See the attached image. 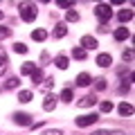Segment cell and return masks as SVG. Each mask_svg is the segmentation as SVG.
<instances>
[{"label":"cell","mask_w":135,"mask_h":135,"mask_svg":"<svg viewBox=\"0 0 135 135\" xmlns=\"http://www.w3.org/2000/svg\"><path fill=\"white\" fill-rule=\"evenodd\" d=\"M95 16L99 18V23H101V25H106L108 20L113 18V7L108 5V2H99V5L95 7Z\"/></svg>","instance_id":"1"},{"label":"cell","mask_w":135,"mask_h":135,"mask_svg":"<svg viewBox=\"0 0 135 135\" xmlns=\"http://www.w3.org/2000/svg\"><path fill=\"white\" fill-rule=\"evenodd\" d=\"M20 18L25 20V23H32V20H36V16H38V9H36V5H20Z\"/></svg>","instance_id":"2"},{"label":"cell","mask_w":135,"mask_h":135,"mask_svg":"<svg viewBox=\"0 0 135 135\" xmlns=\"http://www.w3.org/2000/svg\"><path fill=\"white\" fill-rule=\"evenodd\" d=\"M99 119V115L97 113H88V115H79L77 119H74V126L77 128H88V126H92L95 122Z\"/></svg>","instance_id":"3"},{"label":"cell","mask_w":135,"mask_h":135,"mask_svg":"<svg viewBox=\"0 0 135 135\" xmlns=\"http://www.w3.org/2000/svg\"><path fill=\"white\" fill-rule=\"evenodd\" d=\"M56 104H59V97L47 92V95H45V99H43V110H45V113H52L54 108H56Z\"/></svg>","instance_id":"4"},{"label":"cell","mask_w":135,"mask_h":135,"mask_svg":"<svg viewBox=\"0 0 135 135\" xmlns=\"http://www.w3.org/2000/svg\"><path fill=\"white\" fill-rule=\"evenodd\" d=\"M14 124H18V126H32V115H29V113H14Z\"/></svg>","instance_id":"5"},{"label":"cell","mask_w":135,"mask_h":135,"mask_svg":"<svg viewBox=\"0 0 135 135\" xmlns=\"http://www.w3.org/2000/svg\"><path fill=\"white\" fill-rule=\"evenodd\" d=\"M81 47H83V50H97V47H99V43H97L95 36L86 34V36H81Z\"/></svg>","instance_id":"6"},{"label":"cell","mask_w":135,"mask_h":135,"mask_svg":"<svg viewBox=\"0 0 135 135\" xmlns=\"http://www.w3.org/2000/svg\"><path fill=\"white\" fill-rule=\"evenodd\" d=\"M95 63H97L99 68H110V65H113V56H110V54H106V52H101V54H97Z\"/></svg>","instance_id":"7"},{"label":"cell","mask_w":135,"mask_h":135,"mask_svg":"<svg viewBox=\"0 0 135 135\" xmlns=\"http://www.w3.org/2000/svg\"><path fill=\"white\" fill-rule=\"evenodd\" d=\"M95 104H97V97H95V95H86V97H81V99L77 101L79 108H92Z\"/></svg>","instance_id":"8"},{"label":"cell","mask_w":135,"mask_h":135,"mask_svg":"<svg viewBox=\"0 0 135 135\" xmlns=\"http://www.w3.org/2000/svg\"><path fill=\"white\" fill-rule=\"evenodd\" d=\"M113 38L115 41H126V38H131V32H128V27H124V25H122V27H117L115 29V34H113Z\"/></svg>","instance_id":"9"},{"label":"cell","mask_w":135,"mask_h":135,"mask_svg":"<svg viewBox=\"0 0 135 135\" xmlns=\"http://www.w3.org/2000/svg\"><path fill=\"white\" fill-rule=\"evenodd\" d=\"M92 83V77L88 72H79L77 74V86H81V88H88Z\"/></svg>","instance_id":"10"},{"label":"cell","mask_w":135,"mask_h":135,"mask_svg":"<svg viewBox=\"0 0 135 135\" xmlns=\"http://www.w3.org/2000/svg\"><path fill=\"white\" fill-rule=\"evenodd\" d=\"M54 65H56L59 70H68V68H70V59H68L65 54H59V56L54 59Z\"/></svg>","instance_id":"11"},{"label":"cell","mask_w":135,"mask_h":135,"mask_svg":"<svg viewBox=\"0 0 135 135\" xmlns=\"http://www.w3.org/2000/svg\"><path fill=\"white\" fill-rule=\"evenodd\" d=\"M117 113H119L122 117H131L133 115V106H131L128 101H122L119 106H117Z\"/></svg>","instance_id":"12"},{"label":"cell","mask_w":135,"mask_h":135,"mask_svg":"<svg viewBox=\"0 0 135 135\" xmlns=\"http://www.w3.org/2000/svg\"><path fill=\"white\" fill-rule=\"evenodd\" d=\"M65 34H68L65 23H56V25H54V32H52V36H54V38H63Z\"/></svg>","instance_id":"13"},{"label":"cell","mask_w":135,"mask_h":135,"mask_svg":"<svg viewBox=\"0 0 135 135\" xmlns=\"http://www.w3.org/2000/svg\"><path fill=\"white\" fill-rule=\"evenodd\" d=\"M72 59H77V61H86V59H88V52L81 47V45H77V47H72Z\"/></svg>","instance_id":"14"},{"label":"cell","mask_w":135,"mask_h":135,"mask_svg":"<svg viewBox=\"0 0 135 135\" xmlns=\"http://www.w3.org/2000/svg\"><path fill=\"white\" fill-rule=\"evenodd\" d=\"M59 99H61V101H65V104H72V99H74L72 88H63V90H61V95H59Z\"/></svg>","instance_id":"15"},{"label":"cell","mask_w":135,"mask_h":135,"mask_svg":"<svg viewBox=\"0 0 135 135\" xmlns=\"http://www.w3.org/2000/svg\"><path fill=\"white\" fill-rule=\"evenodd\" d=\"M34 70H36V63H32V61H27V63L20 65V74H23V77H29Z\"/></svg>","instance_id":"16"},{"label":"cell","mask_w":135,"mask_h":135,"mask_svg":"<svg viewBox=\"0 0 135 135\" xmlns=\"http://www.w3.org/2000/svg\"><path fill=\"white\" fill-rule=\"evenodd\" d=\"M131 18H133V9H122L119 14H117V20H119L122 25H124V23H128Z\"/></svg>","instance_id":"17"},{"label":"cell","mask_w":135,"mask_h":135,"mask_svg":"<svg viewBox=\"0 0 135 135\" xmlns=\"http://www.w3.org/2000/svg\"><path fill=\"white\" fill-rule=\"evenodd\" d=\"M29 77H32V83H34V86H41V83H43V70H41V68H36Z\"/></svg>","instance_id":"18"},{"label":"cell","mask_w":135,"mask_h":135,"mask_svg":"<svg viewBox=\"0 0 135 135\" xmlns=\"http://www.w3.org/2000/svg\"><path fill=\"white\" fill-rule=\"evenodd\" d=\"M32 99H34L32 90H18V101H20V104H29Z\"/></svg>","instance_id":"19"},{"label":"cell","mask_w":135,"mask_h":135,"mask_svg":"<svg viewBox=\"0 0 135 135\" xmlns=\"http://www.w3.org/2000/svg\"><path fill=\"white\" fill-rule=\"evenodd\" d=\"M32 38L38 41V43H43V41L47 38V32H45V29H34V32H32Z\"/></svg>","instance_id":"20"},{"label":"cell","mask_w":135,"mask_h":135,"mask_svg":"<svg viewBox=\"0 0 135 135\" xmlns=\"http://www.w3.org/2000/svg\"><path fill=\"white\" fill-rule=\"evenodd\" d=\"M5 72H7V54L0 47V74H5Z\"/></svg>","instance_id":"21"},{"label":"cell","mask_w":135,"mask_h":135,"mask_svg":"<svg viewBox=\"0 0 135 135\" xmlns=\"http://www.w3.org/2000/svg\"><path fill=\"white\" fill-rule=\"evenodd\" d=\"M65 20H68V23H77V20H79V11L68 9V11H65Z\"/></svg>","instance_id":"22"},{"label":"cell","mask_w":135,"mask_h":135,"mask_svg":"<svg viewBox=\"0 0 135 135\" xmlns=\"http://www.w3.org/2000/svg\"><path fill=\"white\" fill-rule=\"evenodd\" d=\"M18 79H16V77H9V79H7V81H5V90H14V88H18Z\"/></svg>","instance_id":"23"},{"label":"cell","mask_w":135,"mask_h":135,"mask_svg":"<svg viewBox=\"0 0 135 135\" xmlns=\"http://www.w3.org/2000/svg\"><path fill=\"white\" fill-rule=\"evenodd\" d=\"M92 81H95V90H106V88H108L106 79H92Z\"/></svg>","instance_id":"24"},{"label":"cell","mask_w":135,"mask_h":135,"mask_svg":"<svg viewBox=\"0 0 135 135\" xmlns=\"http://www.w3.org/2000/svg\"><path fill=\"white\" fill-rule=\"evenodd\" d=\"M56 7H61V9H74V2L72 0H59Z\"/></svg>","instance_id":"25"},{"label":"cell","mask_w":135,"mask_h":135,"mask_svg":"<svg viewBox=\"0 0 135 135\" xmlns=\"http://www.w3.org/2000/svg\"><path fill=\"white\" fill-rule=\"evenodd\" d=\"M99 108H101V113H110L113 110V108H115V106H113V101H101V104H99Z\"/></svg>","instance_id":"26"},{"label":"cell","mask_w":135,"mask_h":135,"mask_svg":"<svg viewBox=\"0 0 135 135\" xmlns=\"http://www.w3.org/2000/svg\"><path fill=\"white\" fill-rule=\"evenodd\" d=\"M27 50H29V47H27L25 43H16V45H14V52H16V54H27Z\"/></svg>","instance_id":"27"},{"label":"cell","mask_w":135,"mask_h":135,"mask_svg":"<svg viewBox=\"0 0 135 135\" xmlns=\"http://www.w3.org/2000/svg\"><path fill=\"white\" fill-rule=\"evenodd\" d=\"M122 59H124L126 63H131V61H133V50H131V47L124 50V52H122Z\"/></svg>","instance_id":"28"},{"label":"cell","mask_w":135,"mask_h":135,"mask_svg":"<svg viewBox=\"0 0 135 135\" xmlns=\"http://www.w3.org/2000/svg\"><path fill=\"white\" fill-rule=\"evenodd\" d=\"M92 135H126V133H122V131H97Z\"/></svg>","instance_id":"29"},{"label":"cell","mask_w":135,"mask_h":135,"mask_svg":"<svg viewBox=\"0 0 135 135\" xmlns=\"http://www.w3.org/2000/svg\"><path fill=\"white\" fill-rule=\"evenodd\" d=\"M41 135H63V131L61 128H47V131H43Z\"/></svg>","instance_id":"30"},{"label":"cell","mask_w":135,"mask_h":135,"mask_svg":"<svg viewBox=\"0 0 135 135\" xmlns=\"http://www.w3.org/2000/svg\"><path fill=\"white\" fill-rule=\"evenodd\" d=\"M43 81H45V83H41V86H43L45 90H50V88L54 86V77H50V79H43Z\"/></svg>","instance_id":"31"},{"label":"cell","mask_w":135,"mask_h":135,"mask_svg":"<svg viewBox=\"0 0 135 135\" xmlns=\"http://www.w3.org/2000/svg\"><path fill=\"white\" fill-rule=\"evenodd\" d=\"M9 27H0V41H2V38H7V36H9Z\"/></svg>","instance_id":"32"},{"label":"cell","mask_w":135,"mask_h":135,"mask_svg":"<svg viewBox=\"0 0 135 135\" xmlns=\"http://www.w3.org/2000/svg\"><path fill=\"white\" fill-rule=\"evenodd\" d=\"M97 32H99V34H106L108 27H106V25H99V27H97Z\"/></svg>","instance_id":"33"},{"label":"cell","mask_w":135,"mask_h":135,"mask_svg":"<svg viewBox=\"0 0 135 135\" xmlns=\"http://www.w3.org/2000/svg\"><path fill=\"white\" fill-rule=\"evenodd\" d=\"M2 18H5V14H2V9H0V20H2Z\"/></svg>","instance_id":"34"}]
</instances>
